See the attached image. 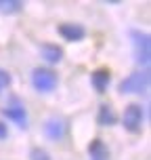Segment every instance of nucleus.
<instances>
[{"mask_svg":"<svg viewBox=\"0 0 151 160\" xmlns=\"http://www.w3.org/2000/svg\"><path fill=\"white\" fill-rule=\"evenodd\" d=\"M88 154H90V160H109V152L101 139H95L88 145Z\"/></svg>","mask_w":151,"mask_h":160,"instance_id":"obj_9","label":"nucleus"},{"mask_svg":"<svg viewBox=\"0 0 151 160\" xmlns=\"http://www.w3.org/2000/svg\"><path fill=\"white\" fill-rule=\"evenodd\" d=\"M59 34L63 36L65 40H72V42H78V40L84 38V28L78 23H63V25H59Z\"/></svg>","mask_w":151,"mask_h":160,"instance_id":"obj_8","label":"nucleus"},{"mask_svg":"<svg viewBox=\"0 0 151 160\" xmlns=\"http://www.w3.org/2000/svg\"><path fill=\"white\" fill-rule=\"evenodd\" d=\"M143 108L139 103H130L124 110V118H122V124H124V128H126L128 133H139L141 131V127H143Z\"/></svg>","mask_w":151,"mask_h":160,"instance_id":"obj_4","label":"nucleus"},{"mask_svg":"<svg viewBox=\"0 0 151 160\" xmlns=\"http://www.w3.org/2000/svg\"><path fill=\"white\" fill-rule=\"evenodd\" d=\"M90 82H92L97 93H105L107 87H109V82H111V74H109V70H105V68H99L97 72H92Z\"/></svg>","mask_w":151,"mask_h":160,"instance_id":"obj_6","label":"nucleus"},{"mask_svg":"<svg viewBox=\"0 0 151 160\" xmlns=\"http://www.w3.org/2000/svg\"><path fill=\"white\" fill-rule=\"evenodd\" d=\"M32 84L38 93H50L57 87V74L48 68H36L32 72Z\"/></svg>","mask_w":151,"mask_h":160,"instance_id":"obj_3","label":"nucleus"},{"mask_svg":"<svg viewBox=\"0 0 151 160\" xmlns=\"http://www.w3.org/2000/svg\"><path fill=\"white\" fill-rule=\"evenodd\" d=\"M2 114H4L8 120H13L15 124H19V127H23V128L27 127V112H25L23 105H19V103L8 105V108L2 110Z\"/></svg>","mask_w":151,"mask_h":160,"instance_id":"obj_5","label":"nucleus"},{"mask_svg":"<svg viewBox=\"0 0 151 160\" xmlns=\"http://www.w3.org/2000/svg\"><path fill=\"white\" fill-rule=\"evenodd\" d=\"M149 88V72H134L132 76H128L122 84H120V93L124 95H141Z\"/></svg>","mask_w":151,"mask_h":160,"instance_id":"obj_2","label":"nucleus"},{"mask_svg":"<svg viewBox=\"0 0 151 160\" xmlns=\"http://www.w3.org/2000/svg\"><path fill=\"white\" fill-rule=\"evenodd\" d=\"M30 160H50V156L46 154V150H42V148H34L32 152H30Z\"/></svg>","mask_w":151,"mask_h":160,"instance_id":"obj_13","label":"nucleus"},{"mask_svg":"<svg viewBox=\"0 0 151 160\" xmlns=\"http://www.w3.org/2000/svg\"><path fill=\"white\" fill-rule=\"evenodd\" d=\"M42 57L46 59L48 63H59L61 61V57H63V51L61 47H57V44H42Z\"/></svg>","mask_w":151,"mask_h":160,"instance_id":"obj_10","label":"nucleus"},{"mask_svg":"<svg viewBox=\"0 0 151 160\" xmlns=\"http://www.w3.org/2000/svg\"><path fill=\"white\" fill-rule=\"evenodd\" d=\"M21 8H23L21 0H0V13H4V15H15Z\"/></svg>","mask_w":151,"mask_h":160,"instance_id":"obj_12","label":"nucleus"},{"mask_svg":"<svg viewBox=\"0 0 151 160\" xmlns=\"http://www.w3.org/2000/svg\"><path fill=\"white\" fill-rule=\"evenodd\" d=\"M97 122L99 124H103V127H111L113 122H116V114L109 105H101L99 108V114H97Z\"/></svg>","mask_w":151,"mask_h":160,"instance_id":"obj_11","label":"nucleus"},{"mask_svg":"<svg viewBox=\"0 0 151 160\" xmlns=\"http://www.w3.org/2000/svg\"><path fill=\"white\" fill-rule=\"evenodd\" d=\"M44 131H46L48 139L57 141V139H63V135H65V131H67V127H65L63 120L50 118V120H46V124H44Z\"/></svg>","mask_w":151,"mask_h":160,"instance_id":"obj_7","label":"nucleus"},{"mask_svg":"<svg viewBox=\"0 0 151 160\" xmlns=\"http://www.w3.org/2000/svg\"><path fill=\"white\" fill-rule=\"evenodd\" d=\"M130 38H132V47H134V57L136 63L143 65L145 70L149 68L151 61V40L145 32H139V30H132L130 32Z\"/></svg>","mask_w":151,"mask_h":160,"instance_id":"obj_1","label":"nucleus"},{"mask_svg":"<svg viewBox=\"0 0 151 160\" xmlns=\"http://www.w3.org/2000/svg\"><path fill=\"white\" fill-rule=\"evenodd\" d=\"M7 137H8V128L4 122H0V139H7Z\"/></svg>","mask_w":151,"mask_h":160,"instance_id":"obj_15","label":"nucleus"},{"mask_svg":"<svg viewBox=\"0 0 151 160\" xmlns=\"http://www.w3.org/2000/svg\"><path fill=\"white\" fill-rule=\"evenodd\" d=\"M8 84H11V74H8L7 70H0V91L7 88Z\"/></svg>","mask_w":151,"mask_h":160,"instance_id":"obj_14","label":"nucleus"}]
</instances>
